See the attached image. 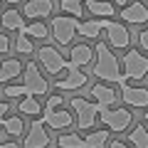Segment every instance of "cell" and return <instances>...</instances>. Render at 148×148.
Masks as SVG:
<instances>
[{
  "label": "cell",
  "mask_w": 148,
  "mask_h": 148,
  "mask_svg": "<svg viewBox=\"0 0 148 148\" xmlns=\"http://www.w3.org/2000/svg\"><path fill=\"white\" fill-rule=\"evenodd\" d=\"M94 77L101 79L104 84H126L123 72H121V62L111 52V47L104 42H99L94 47Z\"/></svg>",
  "instance_id": "6da1fadb"
},
{
  "label": "cell",
  "mask_w": 148,
  "mask_h": 148,
  "mask_svg": "<svg viewBox=\"0 0 148 148\" xmlns=\"http://www.w3.org/2000/svg\"><path fill=\"white\" fill-rule=\"evenodd\" d=\"M114 5H121L123 8V5H128V0H114Z\"/></svg>",
  "instance_id": "d590c367"
},
{
  "label": "cell",
  "mask_w": 148,
  "mask_h": 148,
  "mask_svg": "<svg viewBox=\"0 0 148 148\" xmlns=\"http://www.w3.org/2000/svg\"><path fill=\"white\" fill-rule=\"evenodd\" d=\"M138 45H141V52H148V22L141 30V35H138Z\"/></svg>",
  "instance_id": "4dcf8cb0"
},
{
  "label": "cell",
  "mask_w": 148,
  "mask_h": 148,
  "mask_svg": "<svg viewBox=\"0 0 148 148\" xmlns=\"http://www.w3.org/2000/svg\"><path fill=\"white\" fill-rule=\"evenodd\" d=\"M109 143V131L101 128V131H91L89 136L84 138V148H104Z\"/></svg>",
  "instance_id": "484cf974"
},
{
  "label": "cell",
  "mask_w": 148,
  "mask_h": 148,
  "mask_svg": "<svg viewBox=\"0 0 148 148\" xmlns=\"http://www.w3.org/2000/svg\"><path fill=\"white\" fill-rule=\"evenodd\" d=\"M3 96L5 99H22V96H27V89L22 84H8L3 86Z\"/></svg>",
  "instance_id": "f1b7e54d"
},
{
  "label": "cell",
  "mask_w": 148,
  "mask_h": 148,
  "mask_svg": "<svg viewBox=\"0 0 148 148\" xmlns=\"http://www.w3.org/2000/svg\"><path fill=\"white\" fill-rule=\"evenodd\" d=\"M0 148H20V143H15V141H5V143H0Z\"/></svg>",
  "instance_id": "e575fe53"
},
{
  "label": "cell",
  "mask_w": 148,
  "mask_h": 148,
  "mask_svg": "<svg viewBox=\"0 0 148 148\" xmlns=\"http://www.w3.org/2000/svg\"><path fill=\"white\" fill-rule=\"evenodd\" d=\"M143 77H148V57L141 52V49H133L128 47L126 54H123V79H143Z\"/></svg>",
  "instance_id": "3957f363"
},
{
  "label": "cell",
  "mask_w": 148,
  "mask_h": 148,
  "mask_svg": "<svg viewBox=\"0 0 148 148\" xmlns=\"http://www.w3.org/2000/svg\"><path fill=\"white\" fill-rule=\"evenodd\" d=\"M42 123L49 126V128H54V131H67V128L74 123V116L67 109H54V111H45Z\"/></svg>",
  "instance_id": "5bb4252c"
},
{
  "label": "cell",
  "mask_w": 148,
  "mask_h": 148,
  "mask_svg": "<svg viewBox=\"0 0 148 148\" xmlns=\"http://www.w3.org/2000/svg\"><path fill=\"white\" fill-rule=\"evenodd\" d=\"M121 20L128 25H146L148 22V5L146 3H128L121 8Z\"/></svg>",
  "instance_id": "4fadbf2b"
},
{
  "label": "cell",
  "mask_w": 148,
  "mask_h": 148,
  "mask_svg": "<svg viewBox=\"0 0 148 148\" xmlns=\"http://www.w3.org/2000/svg\"><path fill=\"white\" fill-rule=\"evenodd\" d=\"M109 148H131V146H128V143H123V141H111Z\"/></svg>",
  "instance_id": "836d02e7"
},
{
  "label": "cell",
  "mask_w": 148,
  "mask_h": 148,
  "mask_svg": "<svg viewBox=\"0 0 148 148\" xmlns=\"http://www.w3.org/2000/svg\"><path fill=\"white\" fill-rule=\"evenodd\" d=\"M91 99L99 104V109H111V106L119 101V94H116V89H114V86L99 82V84L91 86Z\"/></svg>",
  "instance_id": "9a60e30c"
},
{
  "label": "cell",
  "mask_w": 148,
  "mask_h": 148,
  "mask_svg": "<svg viewBox=\"0 0 148 148\" xmlns=\"http://www.w3.org/2000/svg\"><path fill=\"white\" fill-rule=\"evenodd\" d=\"M57 146L59 148H84V138L79 133H62L57 138Z\"/></svg>",
  "instance_id": "4316f807"
},
{
  "label": "cell",
  "mask_w": 148,
  "mask_h": 148,
  "mask_svg": "<svg viewBox=\"0 0 148 148\" xmlns=\"http://www.w3.org/2000/svg\"><path fill=\"white\" fill-rule=\"evenodd\" d=\"M69 106H72L77 126H79L82 131H89L96 123V119H99V104H96V101H89V99H84V96H74V99L69 101Z\"/></svg>",
  "instance_id": "7a4b0ae2"
},
{
  "label": "cell",
  "mask_w": 148,
  "mask_h": 148,
  "mask_svg": "<svg viewBox=\"0 0 148 148\" xmlns=\"http://www.w3.org/2000/svg\"><path fill=\"white\" fill-rule=\"evenodd\" d=\"M121 99L126 106L133 109H148V89L146 86H136V84H121Z\"/></svg>",
  "instance_id": "8fae6325"
},
{
  "label": "cell",
  "mask_w": 148,
  "mask_h": 148,
  "mask_svg": "<svg viewBox=\"0 0 148 148\" xmlns=\"http://www.w3.org/2000/svg\"><path fill=\"white\" fill-rule=\"evenodd\" d=\"M64 72H67V77L57 79V84H54L59 91H74V89H82V86L86 84V74L82 72L79 67H74L69 59H67V64H64Z\"/></svg>",
  "instance_id": "9c48e42d"
},
{
  "label": "cell",
  "mask_w": 148,
  "mask_h": 148,
  "mask_svg": "<svg viewBox=\"0 0 148 148\" xmlns=\"http://www.w3.org/2000/svg\"><path fill=\"white\" fill-rule=\"evenodd\" d=\"M99 119L101 123L106 126V131H114V133H123L131 128L133 123V114L128 109H99Z\"/></svg>",
  "instance_id": "277c9868"
},
{
  "label": "cell",
  "mask_w": 148,
  "mask_h": 148,
  "mask_svg": "<svg viewBox=\"0 0 148 148\" xmlns=\"http://www.w3.org/2000/svg\"><path fill=\"white\" fill-rule=\"evenodd\" d=\"M8 49H10V37L3 32L0 35V54H8Z\"/></svg>",
  "instance_id": "1f68e13d"
},
{
  "label": "cell",
  "mask_w": 148,
  "mask_h": 148,
  "mask_svg": "<svg viewBox=\"0 0 148 148\" xmlns=\"http://www.w3.org/2000/svg\"><path fill=\"white\" fill-rule=\"evenodd\" d=\"M0 25L5 27V30H15V32H20L22 27H25V17H22V12L20 10H5L3 12V17H0Z\"/></svg>",
  "instance_id": "d6986e66"
},
{
  "label": "cell",
  "mask_w": 148,
  "mask_h": 148,
  "mask_svg": "<svg viewBox=\"0 0 148 148\" xmlns=\"http://www.w3.org/2000/svg\"><path fill=\"white\" fill-rule=\"evenodd\" d=\"M22 74H25L22 86L27 89V96H45L49 91V84L45 79V74L40 72V64L37 62H27L22 67Z\"/></svg>",
  "instance_id": "5b68a950"
},
{
  "label": "cell",
  "mask_w": 148,
  "mask_h": 148,
  "mask_svg": "<svg viewBox=\"0 0 148 148\" xmlns=\"http://www.w3.org/2000/svg\"><path fill=\"white\" fill-rule=\"evenodd\" d=\"M101 30H106V42L114 49H128L131 45V32L123 22L116 20H101Z\"/></svg>",
  "instance_id": "52a82bcc"
},
{
  "label": "cell",
  "mask_w": 148,
  "mask_h": 148,
  "mask_svg": "<svg viewBox=\"0 0 148 148\" xmlns=\"http://www.w3.org/2000/svg\"><path fill=\"white\" fill-rule=\"evenodd\" d=\"M59 8H62V15L77 17V20L84 15V0H62Z\"/></svg>",
  "instance_id": "d4e9b609"
},
{
  "label": "cell",
  "mask_w": 148,
  "mask_h": 148,
  "mask_svg": "<svg viewBox=\"0 0 148 148\" xmlns=\"http://www.w3.org/2000/svg\"><path fill=\"white\" fill-rule=\"evenodd\" d=\"M8 109H10V106H8V101H0V121L8 116Z\"/></svg>",
  "instance_id": "d6a6232c"
},
{
  "label": "cell",
  "mask_w": 148,
  "mask_h": 148,
  "mask_svg": "<svg viewBox=\"0 0 148 148\" xmlns=\"http://www.w3.org/2000/svg\"><path fill=\"white\" fill-rule=\"evenodd\" d=\"M20 74H22V62L20 59L10 57V59H3V62H0V84H3V82L17 79Z\"/></svg>",
  "instance_id": "ac0fdd59"
},
{
  "label": "cell",
  "mask_w": 148,
  "mask_h": 148,
  "mask_svg": "<svg viewBox=\"0 0 148 148\" xmlns=\"http://www.w3.org/2000/svg\"><path fill=\"white\" fill-rule=\"evenodd\" d=\"M84 8L96 20H111V17L116 15V5L111 0H84Z\"/></svg>",
  "instance_id": "2e32d148"
},
{
  "label": "cell",
  "mask_w": 148,
  "mask_h": 148,
  "mask_svg": "<svg viewBox=\"0 0 148 148\" xmlns=\"http://www.w3.org/2000/svg\"><path fill=\"white\" fill-rule=\"evenodd\" d=\"M15 49H17V54H32L35 52V45H32V40L27 35H22V32H17V40H15Z\"/></svg>",
  "instance_id": "83f0119b"
},
{
  "label": "cell",
  "mask_w": 148,
  "mask_h": 148,
  "mask_svg": "<svg viewBox=\"0 0 148 148\" xmlns=\"http://www.w3.org/2000/svg\"><path fill=\"white\" fill-rule=\"evenodd\" d=\"M37 64L45 67L47 74H59V72H64L67 59H64V54L59 52L57 47H52V45H42V47L37 49Z\"/></svg>",
  "instance_id": "ba28073f"
},
{
  "label": "cell",
  "mask_w": 148,
  "mask_h": 148,
  "mask_svg": "<svg viewBox=\"0 0 148 148\" xmlns=\"http://www.w3.org/2000/svg\"><path fill=\"white\" fill-rule=\"evenodd\" d=\"M17 111L22 116H40L42 114V104L37 101V96H22L20 104H17Z\"/></svg>",
  "instance_id": "44dd1931"
},
{
  "label": "cell",
  "mask_w": 148,
  "mask_h": 148,
  "mask_svg": "<svg viewBox=\"0 0 148 148\" xmlns=\"http://www.w3.org/2000/svg\"><path fill=\"white\" fill-rule=\"evenodd\" d=\"M62 104H64L62 94H52V96H47V104H45V111H54V109H62Z\"/></svg>",
  "instance_id": "f546056e"
},
{
  "label": "cell",
  "mask_w": 148,
  "mask_h": 148,
  "mask_svg": "<svg viewBox=\"0 0 148 148\" xmlns=\"http://www.w3.org/2000/svg\"><path fill=\"white\" fill-rule=\"evenodd\" d=\"M47 146H49V133H47V128H45L42 119H35V121L30 123V128H27L25 143H22L20 148H47Z\"/></svg>",
  "instance_id": "30bf717a"
},
{
  "label": "cell",
  "mask_w": 148,
  "mask_h": 148,
  "mask_svg": "<svg viewBox=\"0 0 148 148\" xmlns=\"http://www.w3.org/2000/svg\"><path fill=\"white\" fill-rule=\"evenodd\" d=\"M77 35H82L84 40H96L101 35V20H84L77 25Z\"/></svg>",
  "instance_id": "7402d4cb"
},
{
  "label": "cell",
  "mask_w": 148,
  "mask_h": 148,
  "mask_svg": "<svg viewBox=\"0 0 148 148\" xmlns=\"http://www.w3.org/2000/svg\"><path fill=\"white\" fill-rule=\"evenodd\" d=\"M143 119H146V123H148V109H146V114H143Z\"/></svg>",
  "instance_id": "74e56055"
},
{
  "label": "cell",
  "mask_w": 148,
  "mask_h": 148,
  "mask_svg": "<svg viewBox=\"0 0 148 148\" xmlns=\"http://www.w3.org/2000/svg\"><path fill=\"white\" fill-rule=\"evenodd\" d=\"M128 146L131 148H148V128L143 126H133L128 133Z\"/></svg>",
  "instance_id": "cb8c5ba5"
},
{
  "label": "cell",
  "mask_w": 148,
  "mask_h": 148,
  "mask_svg": "<svg viewBox=\"0 0 148 148\" xmlns=\"http://www.w3.org/2000/svg\"><path fill=\"white\" fill-rule=\"evenodd\" d=\"M77 25H79V20L77 17H69V15H57L52 20V25H49V32H52L54 42L57 45H72V40L77 37Z\"/></svg>",
  "instance_id": "8992f818"
},
{
  "label": "cell",
  "mask_w": 148,
  "mask_h": 148,
  "mask_svg": "<svg viewBox=\"0 0 148 148\" xmlns=\"http://www.w3.org/2000/svg\"><path fill=\"white\" fill-rule=\"evenodd\" d=\"M54 10L52 0H25V8H22V17H30V20H45L49 17Z\"/></svg>",
  "instance_id": "7c38bea8"
},
{
  "label": "cell",
  "mask_w": 148,
  "mask_h": 148,
  "mask_svg": "<svg viewBox=\"0 0 148 148\" xmlns=\"http://www.w3.org/2000/svg\"><path fill=\"white\" fill-rule=\"evenodd\" d=\"M20 32H22V35H27L30 40H47V37H49V27L45 25L42 20H32L30 25H25Z\"/></svg>",
  "instance_id": "ffe728a7"
},
{
  "label": "cell",
  "mask_w": 148,
  "mask_h": 148,
  "mask_svg": "<svg viewBox=\"0 0 148 148\" xmlns=\"http://www.w3.org/2000/svg\"><path fill=\"white\" fill-rule=\"evenodd\" d=\"M5 3H10V5H17V3H25V0H5Z\"/></svg>",
  "instance_id": "8d00e7d4"
},
{
  "label": "cell",
  "mask_w": 148,
  "mask_h": 148,
  "mask_svg": "<svg viewBox=\"0 0 148 148\" xmlns=\"http://www.w3.org/2000/svg\"><path fill=\"white\" fill-rule=\"evenodd\" d=\"M0 131H3V128H0Z\"/></svg>",
  "instance_id": "60d3db41"
},
{
  "label": "cell",
  "mask_w": 148,
  "mask_h": 148,
  "mask_svg": "<svg viewBox=\"0 0 148 148\" xmlns=\"http://www.w3.org/2000/svg\"><path fill=\"white\" fill-rule=\"evenodd\" d=\"M0 5H3V0H0Z\"/></svg>",
  "instance_id": "f35d334b"
},
{
  "label": "cell",
  "mask_w": 148,
  "mask_h": 148,
  "mask_svg": "<svg viewBox=\"0 0 148 148\" xmlns=\"http://www.w3.org/2000/svg\"><path fill=\"white\" fill-rule=\"evenodd\" d=\"M143 3H146V0H143Z\"/></svg>",
  "instance_id": "ab89813d"
},
{
  "label": "cell",
  "mask_w": 148,
  "mask_h": 148,
  "mask_svg": "<svg viewBox=\"0 0 148 148\" xmlns=\"http://www.w3.org/2000/svg\"><path fill=\"white\" fill-rule=\"evenodd\" d=\"M0 128L8 133V136H22L25 133V121L20 116H5L0 121Z\"/></svg>",
  "instance_id": "603a6c76"
},
{
  "label": "cell",
  "mask_w": 148,
  "mask_h": 148,
  "mask_svg": "<svg viewBox=\"0 0 148 148\" xmlns=\"http://www.w3.org/2000/svg\"><path fill=\"white\" fill-rule=\"evenodd\" d=\"M69 62L74 67H86V64L94 62V47L86 42H79V45H72L69 49Z\"/></svg>",
  "instance_id": "e0dca14e"
}]
</instances>
